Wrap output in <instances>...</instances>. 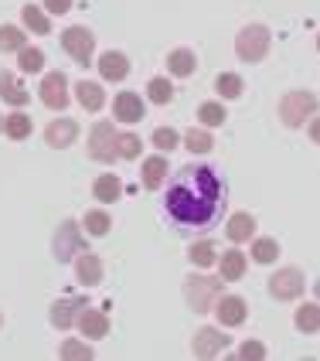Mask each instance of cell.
Segmentation results:
<instances>
[{"label": "cell", "instance_id": "9c48e42d", "mask_svg": "<svg viewBox=\"0 0 320 361\" xmlns=\"http://www.w3.org/2000/svg\"><path fill=\"white\" fill-rule=\"evenodd\" d=\"M38 96L48 109H65L68 106V79H65V72H48L38 85Z\"/></svg>", "mask_w": 320, "mask_h": 361}, {"label": "cell", "instance_id": "4fadbf2b", "mask_svg": "<svg viewBox=\"0 0 320 361\" xmlns=\"http://www.w3.org/2000/svg\"><path fill=\"white\" fill-rule=\"evenodd\" d=\"M143 113H147V106H143L140 92H120L113 99V116L120 123H140Z\"/></svg>", "mask_w": 320, "mask_h": 361}, {"label": "cell", "instance_id": "bcb514c9", "mask_svg": "<svg viewBox=\"0 0 320 361\" xmlns=\"http://www.w3.org/2000/svg\"><path fill=\"white\" fill-rule=\"evenodd\" d=\"M317 51H320V38H317Z\"/></svg>", "mask_w": 320, "mask_h": 361}, {"label": "cell", "instance_id": "44dd1931", "mask_svg": "<svg viewBox=\"0 0 320 361\" xmlns=\"http://www.w3.org/2000/svg\"><path fill=\"white\" fill-rule=\"evenodd\" d=\"M195 68H198V55H195L191 48H178V51H171V55H167V72H171V75H178V79L195 75Z\"/></svg>", "mask_w": 320, "mask_h": 361}, {"label": "cell", "instance_id": "ab89813d", "mask_svg": "<svg viewBox=\"0 0 320 361\" xmlns=\"http://www.w3.org/2000/svg\"><path fill=\"white\" fill-rule=\"evenodd\" d=\"M239 358H245V361H262V358H266V348H262L259 341H245L239 348Z\"/></svg>", "mask_w": 320, "mask_h": 361}, {"label": "cell", "instance_id": "7402d4cb", "mask_svg": "<svg viewBox=\"0 0 320 361\" xmlns=\"http://www.w3.org/2000/svg\"><path fill=\"white\" fill-rule=\"evenodd\" d=\"M219 273H221V280L225 283H235L245 276V256H242L239 249H228V252H221L219 259Z\"/></svg>", "mask_w": 320, "mask_h": 361}, {"label": "cell", "instance_id": "4dcf8cb0", "mask_svg": "<svg viewBox=\"0 0 320 361\" xmlns=\"http://www.w3.org/2000/svg\"><path fill=\"white\" fill-rule=\"evenodd\" d=\"M187 259L195 262V266H211V262L219 259V249H215V242H195L191 249H187Z\"/></svg>", "mask_w": 320, "mask_h": 361}, {"label": "cell", "instance_id": "f35d334b", "mask_svg": "<svg viewBox=\"0 0 320 361\" xmlns=\"http://www.w3.org/2000/svg\"><path fill=\"white\" fill-rule=\"evenodd\" d=\"M65 361H75V358H92V348L89 344H82L75 341V338H68V341L61 344V351H59Z\"/></svg>", "mask_w": 320, "mask_h": 361}, {"label": "cell", "instance_id": "7a4b0ae2", "mask_svg": "<svg viewBox=\"0 0 320 361\" xmlns=\"http://www.w3.org/2000/svg\"><path fill=\"white\" fill-rule=\"evenodd\" d=\"M221 290H225V283L215 280V276H187L184 280V300H187V307L195 310V314H208L211 307H215V300L221 297Z\"/></svg>", "mask_w": 320, "mask_h": 361}, {"label": "cell", "instance_id": "b9f144b4", "mask_svg": "<svg viewBox=\"0 0 320 361\" xmlns=\"http://www.w3.org/2000/svg\"><path fill=\"white\" fill-rule=\"evenodd\" d=\"M310 140L320 143V116H317V113L310 116Z\"/></svg>", "mask_w": 320, "mask_h": 361}, {"label": "cell", "instance_id": "836d02e7", "mask_svg": "<svg viewBox=\"0 0 320 361\" xmlns=\"http://www.w3.org/2000/svg\"><path fill=\"white\" fill-rule=\"evenodd\" d=\"M276 256H280V242L276 239H256L252 242V259L259 262V266H269Z\"/></svg>", "mask_w": 320, "mask_h": 361}, {"label": "cell", "instance_id": "1f68e13d", "mask_svg": "<svg viewBox=\"0 0 320 361\" xmlns=\"http://www.w3.org/2000/svg\"><path fill=\"white\" fill-rule=\"evenodd\" d=\"M140 137L137 133H116V154H120V161H137L140 157Z\"/></svg>", "mask_w": 320, "mask_h": 361}, {"label": "cell", "instance_id": "d6a6232c", "mask_svg": "<svg viewBox=\"0 0 320 361\" xmlns=\"http://www.w3.org/2000/svg\"><path fill=\"white\" fill-rule=\"evenodd\" d=\"M198 120L211 130V126H221V123L228 120V113H225V106H221V102H201L198 106Z\"/></svg>", "mask_w": 320, "mask_h": 361}, {"label": "cell", "instance_id": "484cf974", "mask_svg": "<svg viewBox=\"0 0 320 361\" xmlns=\"http://www.w3.org/2000/svg\"><path fill=\"white\" fill-rule=\"evenodd\" d=\"M20 20H24V27L35 31V35H48V31H51L48 14H44L41 7H35V4H24V7H20Z\"/></svg>", "mask_w": 320, "mask_h": 361}, {"label": "cell", "instance_id": "6da1fadb", "mask_svg": "<svg viewBox=\"0 0 320 361\" xmlns=\"http://www.w3.org/2000/svg\"><path fill=\"white\" fill-rule=\"evenodd\" d=\"M167 219L180 232H208L225 215V180L208 164H187L167 180Z\"/></svg>", "mask_w": 320, "mask_h": 361}, {"label": "cell", "instance_id": "8992f818", "mask_svg": "<svg viewBox=\"0 0 320 361\" xmlns=\"http://www.w3.org/2000/svg\"><path fill=\"white\" fill-rule=\"evenodd\" d=\"M51 249H55V259L59 262H68L75 259L82 249H85V239H82V228L75 219H65L59 225V232H55V242H51Z\"/></svg>", "mask_w": 320, "mask_h": 361}, {"label": "cell", "instance_id": "277c9868", "mask_svg": "<svg viewBox=\"0 0 320 361\" xmlns=\"http://www.w3.org/2000/svg\"><path fill=\"white\" fill-rule=\"evenodd\" d=\"M116 126L109 120H96L92 123V130H89V157L99 164H113L120 161V154H116Z\"/></svg>", "mask_w": 320, "mask_h": 361}, {"label": "cell", "instance_id": "e0dca14e", "mask_svg": "<svg viewBox=\"0 0 320 361\" xmlns=\"http://www.w3.org/2000/svg\"><path fill=\"white\" fill-rule=\"evenodd\" d=\"M82 307H85V300H82V297H65V300L51 303V324H55L59 331H68L72 324L79 321Z\"/></svg>", "mask_w": 320, "mask_h": 361}, {"label": "cell", "instance_id": "5b68a950", "mask_svg": "<svg viewBox=\"0 0 320 361\" xmlns=\"http://www.w3.org/2000/svg\"><path fill=\"white\" fill-rule=\"evenodd\" d=\"M314 113H317V96H314V92H286L280 99V120L286 123L290 130L303 126Z\"/></svg>", "mask_w": 320, "mask_h": 361}, {"label": "cell", "instance_id": "8fae6325", "mask_svg": "<svg viewBox=\"0 0 320 361\" xmlns=\"http://www.w3.org/2000/svg\"><path fill=\"white\" fill-rule=\"evenodd\" d=\"M211 314L219 317L221 327H239V324L249 317V307H245L242 297H232V293L225 297V293H221L219 300H215V307H211Z\"/></svg>", "mask_w": 320, "mask_h": 361}, {"label": "cell", "instance_id": "d590c367", "mask_svg": "<svg viewBox=\"0 0 320 361\" xmlns=\"http://www.w3.org/2000/svg\"><path fill=\"white\" fill-rule=\"evenodd\" d=\"M147 96H150V102H157V106H167V102L174 99V85L167 79H150L147 82Z\"/></svg>", "mask_w": 320, "mask_h": 361}, {"label": "cell", "instance_id": "f546056e", "mask_svg": "<svg viewBox=\"0 0 320 361\" xmlns=\"http://www.w3.org/2000/svg\"><path fill=\"white\" fill-rule=\"evenodd\" d=\"M184 147H187L191 154H208V150L215 147V140H211V133H208V130H201V126H191V130L184 133Z\"/></svg>", "mask_w": 320, "mask_h": 361}, {"label": "cell", "instance_id": "5bb4252c", "mask_svg": "<svg viewBox=\"0 0 320 361\" xmlns=\"http://www.w3.org/2000/svg\"><path fill=\"white\" fill-rule=\"evenodd\" d=\"M75 327L82 331V338H106L109 334V317L102 314V310H92V307H82L79 310V321H75Z\"/></svg>", "mask_w": 320, "mask_h": 361}, {"label": "cell", "instance_id": "d4e9b609", "mask_svg": "<svg viewBox=\"0 0 320 361\" xmlns=\"http://www.w3.org/2000/svg\"><path fill=\"white\" fill-rule=\"evenodd\" d=\"M31 130H35V120L27 116V113H11V116H4V133L11 137V140H27L31 137Z\"/></svg>", "mask_w": 320, "mask_h": 361}, {"label": "cell", "instance_id": "7c38bea8", "mask_svg": "<svg viewBox=\"0 0 320 361\" xmlns=\"http://www.w3.org/2000/svg\"><path fill=\"white\" fill-rule=\"evenodd\" d=\"M79 137V123L68 120V116H61V120H51L48 123V130H44V143L48 147H55V150H65V147H72Z\"/></svg>", "mask_w": 320, "mask_h": 361}, {"label": "cell", "instance_id": "52a82bcc", "mask_svg": "<svg viewBox=\"0 0 320 361\" xmlns=\"http://www.w3.org/2000/svg\"><path fill=\"white\" fill-rule=\"evenodd\" d=\"M303 286H307V280H303L300 269L286 266L269 276V297L273 300H297V297H303Z\"/></svg>", "mask_w": 320, "mask_h": 361}, {"label": "cell", "instance_id": "74e56055", "mask_svg": "<svg viewBox=\"0 0 320 361\" xmlns=\"http://www.w3.org/2000/svg\"><path fill=\"white\" fill-rule=\"evenodd\" d=\"M178 143H180V133L174 126H157V130H154V147H157L160 154H171Z\"/></svg>", "mask_w": 320, "mask_h": 361}, {"label": "cell", "instance_id": "3957f363", "mask_svg": "<svg viewBox=\"0 0 320 361\" xmlns=\"http://www.w3.org/2000/svg\"><path fill=\"white\" fill-rule=\"evenodd\" d=\"M269 44H273V35H269V27H262V24H249V27H242L239 38H235V55L242 61H249V65H256L269 55Z\"/></svg>", "mask_w": 320, "mask_h": 361}, {"label": "cell", "instance_id": "60d3db41", "mask_svg": "<svg viewBox=\"0 0 320 361\" xmlns=\"http://www.w3.org/2000/svg\"><path fill=\"white\" fill-rule=\"evenodd\" d=\"M44 11L48 14H68L72 11V0H44Z\"/></svg>", "mask_w": 320, "mask_h": 361}, {"label": "cell", "instance_id": "ac0fdd59", "mask_svg": "<svg viewBox=\"0 0 320 361\" xmlns=\"http://www.w3.org/2000/svg\"><path fill=\"white\" fill-rule=\"evenodd\" d=\"M0 99L11 102V106H27V99H31V92L20 85V79L14 75V72H0Z\"/></svg>", "mask_w": 320, "mask_h": 361}, {"label": "cell", "instance_id": "8d00e7d4", "mask_svg": "<svg viewBox=\"0 0 320 361\" xmlns=\"http://www.w3.org/2000/svg\"><path fill=\"white\" fill-rule=\"evenodd\" d=\"M24 48V31L14 24H0V51H20Z\"/></svg>", "mask_w": 320, "mask_h": 361}, {"label": "cell", "instance_id": "83f0119b", "mask_svg": "<svg viewBox=\"0 0 320 361\" xmlns=\"http://www.w3.org/2000/svg\"><path fill=\"white\" fill-rule=\"evenodd\" d=\"M82 225H85V232H89V235L102 239V235H106V232L113 228V219H109V212H102V208H92V212H85Z\"/></svg>", "mask_w": 320, "mask_h": 361}, {"label": "cell", "instance_id": "f6af8a7d", "mask_svg": "<svg viewBox=\"0 0 320 361\" xmlns=\"http://www.w3.org/2000/svg\"><path fill=\"white\" fill-rule=\"evenodd\" d=\"M0 327H4V314H0Z\"/></svg>", "mask_w": 320, "mask_h": 361}, {"label": "cell", "instance_id": "30bf717a", "mask_svg": "<svg viewBox=\"0 0 320 361\" xmlns=\"http://www.w3.org/2000/svg\"><path fill=\"white\" fill-rule=\"evenodd\" d=\"M225 348H228V338L221 334V327H201V331H195V341H191L195 358H215Z\"/></svg>", "mask_w": 320, "mask_h": 361}, {"label": "cell", "instance_id": "ffe728a7", "mask_svg": "<svg viewBox=\"0 0 320 361\" xmlns=\"http://www.w3.org/2000/svg\"><path fill=\"white\" fill-rule=\"evenodd\" d=\"M252 232H256V219L249 215V212H235L232 219H228V225H225V235H228V242H249L252 239Z\"/></svg>", "mask_w": 320, "mask_h": 361}, {"label": "cell", "instance_id": "e575fe53", "mask_svg": "<svg viewBox=\"0 0 320 361\" xmlns=\"http://www.w3.org/2000/svg\"><path fill=\"white\" fill-rule=\"evenodd\" d=\"M18 65H20V72H41V68H44V51L24 44L18 51Z\"/></svg>", "mask_w": 320, "mask_h": 361}, {"label": "cell", "instance_id": "ee69618b", "mask_svg": "<svg viewBox=\"0 0 320 361\" xmlns=\"http://www.w3.org/2000/svg\"><path fill=\"white\" fill-rule=\"evenodd\" d=\"M317 297H320V280H317Z\"/></svg>", "mask_w": 320, "mask_h": 361}, {"label": "cell", "instance_id": "7bdbcfd3", "mask_svg": "<svg viewBox=\"0 0 320 361\" xmlns=\"http://www.w3.org/2000/svg\"><path fill=\"white\" fill-rule=\"evenodd\" d=\"M0 133H4V116H0Z\"/></svg>", "mask_w": 320, "mask_h": 361}, {"label": "cell", "instance_id": "2e32d148", "mask_svg": "<svg viewBox=\"0 0 320 361\" xmlns=\"http://www.w3.org/2000/svg\"><path fill=\"white\" fill-rule=\"evenodd\" d=\"M96 68H99V75L106 82H123L130 75V59H126L123 51H102Z\"/></svg>", "mask_w": 320, "mask_h": 361}, {"label": "cell", "instance_id": "9a60e30c", "mask_svg": "<svg viewBox=\"0 0 320 361\" xmlns=\"http://www.w3.org/2000/svg\"><path fill=\"white\" fill-rule=\"evenodd\" d=\"M75 280L85 283V286H99L102 283V259L96 252L82 249L79 256H75Z\"/></svg>", "mask_w": 320, "mask_h": 361}, {"label": "cell", "instance_id": "d6986e66", "mask_svg": "<svg viewBox=\"0 0 320 361\" xmlns=\"http://www.w3.org/2000/svg\"><path fill=\"white\" fill-rule=\"evenodd\" d=\"M75 99H79V106L85 109V113H99L102 106H106V92H102L99 82L82 79L79 85H75Z\"/></svg>", "mask_w": 320, "mask_h": 361}, {"label": "cell", "instance_id": "f1b7e54d", "mask_svg": "<svg viewBox=\"0 0 320 361\" xmlns=\"http://www.w3.org/2000/svg\"><path fill=\"white\" fill-rule=\"evenodd\" d=\"M215 89L221 92V99H239L242 92H245V82L235 72H221L219 79H215Z\"/></svg>", "mask_w": 320, "mask_h": 361}, {"label": "cell", "instance_id": "cb8c5ba5", "mask_svg": "<svg viewBox=\"0 0 320 361\" xmlns=\"http://www.w3.org/2000/svg\"><path fill=\"white\" fill-rule=\"evenodd\" d=\"M92 195H96V201H102V204H109V201H120L123 180L116 178V174H99V178H96V184H92Z\"/></svg>", "mask_w": 320, "mask_h": 361}, {"label": "cell", "instance_id": "603a6c76", "mask_svg": "<svg viewBox=\"0 0 320 361\" xmlns=\"http://www.w3.org/2000/svg\"><path fill=\"white\" fill-rule=\"evenodd\" d=\"M140 174H143V184H147L150 191H157L160 184L167 180V157H164V154H157V157H147Z\"/></svg>", "mask_w": 320, "mask_h": 361}, {"label": "cell", "instance_id": "4316f807", "mask_svg": "<svg viewBox=\"0 0 320 361\" xmlns=\"http://www.w3.org/2000/svg\"><path fill=\"white\" fill-rule=\"evenodd\" d=\"M293 324H297V331H303V334H317L320 331V303H303L300 310H297V317H293Z\"/></svg>", "mask_w": 320, "mask_h": 361}, {"label": "cell", "instance_id": "ba28073f", "mask_svg": "<svg viewBox=\"0 0 320 361\" xmlns=\"http://www.w3.org/2000/svg\"><path fill=\"white\" fill-rule=\"evenodd\" d=\"M61 48L79 61V65H89L92 55H96V38L89 27H65L61 31Z\"/></svg>", "mask_w": 320, "mask_h": 361}]
</instances>
